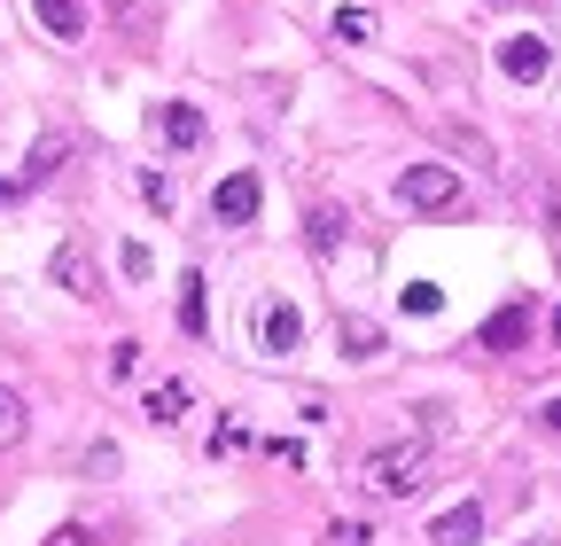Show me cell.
<instances>
[{
  "mask_svg": "<svg viewBox=\"0 0 561 546\" xmlns=\"http://www.w3.org/2000/svg\"><path fill=\"white\" fill-rule=\"evenodd\" d=\"M149 125H157V141H164V149H203V133H210L195 102H157Z\"/></svg>",
  "mask_w": 561,
  "mask_h": 546,
  "instance_id": "8992f818",
  "label": "cell"
},
{
  "mask_svg": "<svg viewBox=\"0 0 561 546\" xmlns=\"http://www.w3.org/2000/svg\"><path fill=\"white\" fill-rule=\"evenodd\" d=\"M180 414H187V383H157V390H149V422H164V430H172Z\"/></svg>",
  "mask_w": 561,
  "mask_h": 546,
  "instance_id": "4fadbf2b",
  "label": "cell"
},
{
  "mask_svg": "<svg viewBox=\"0 0 561 546\" xmlns=\"http://www.w3.org/2000/svg\"><path fill=\"white\" fill-rule=\"evenodd\" d=\"M335 39L367 47V39H375V16H367V9H335Z\"/></svg>",
  "mask_w": 561,
  "mask_h": 546,
  "instance_id": "2e32d148",
  "label": "cell"
},
{
  "mask_svg": "<svg viewBox=\"0 0 561 546\" xmlns=\"http://www.w3.org/2000/svg\"><path fill=\"white\" fill-rule=\"evenodd\" d=\"M140 195H149V212H172V180L164 172H140Z\"/></svg>",
  "mask_w": 561,
  "mask_h": 546,
  "instance_id": "d6986e66",
  "label": "cell"
},
{
  "mask_svg": "<svg viewBox=\"0 0 561 546\" xmlns=\"http://www.w3.org/2000/svg\"><path fill=\"white\" fill-rule=\"evenodd\" d=\"M47 546H94V531H87V523H62V531H55Z\"/></svg>",
  "mask_w": 561,
  "mask_h": 546,
  "instance_id": "7402d4cb",
  "label": "cell"
},
{
  "mask_svg": "<svg viewBox=\"0 0 561 546\" xmlns=\"http://www.w3.org/2000/svg\"><path fill=\"white\" fill-rule=\"evenodd\" d=\"M398 203H413V212H460V172L453 164H405Z\"/></svg>",
  "mask_w": 561,
  "mask_h": 546,
  "instance_id": "7a4b0ae2",
  "label": "cell"
},
{
  "mask_svg": "<svg viewBox=\"0 0 561 546\" xmlns=\"http://www.w3.org/2000/svg\"><path fill=\"white\" fill-rule=\"evenodd\" d=\"M9 195H16V180H0V203H9Z\"/></svg>",
  "mask_w": 561,
  "mask_h": 546,
  "instance_id": "cb8c5ba5",
  "label": "cell"
},
{
  "mask_svg": "<svg viewBox=\"0 0 561 546\" xmlns=\"http://www.w3.org/2000/svg\"><path fill=\"white\" fill-rule=\"evenodd\" d=\"M305 242H312L320 258L343 250V212H335V203H312V212H305Z\"/></svg>",
  "mask_w": 561,
  "mask_h": 546,
  "instance_id": "8fae6325",
  "label": "cell"
},
{
  "mask_svg": "<svg viewBox=\"0 0 561 546\" xmlns=\"http://www.w3.org/2000/svg\"><path fill=\"white\" fill-rule=\"evenodd\" d=\"M398 305H405L413 320H437V312H445V289H437V282H405V297H398Z\"/></svg>",
  "mask_w": 561,
  "mask_h": 546,
  "instance_id": "9a60e30c",
  "label": "cell"
},
{
  "mask_svg": "<svg viewBox=\"0 0 561 546\" xmlns=\"http://www.w3.org/2000/svg\"><path fill=\"white\" fill-rule=\"evenodd\" d=\"M32 16H39V32L62 39V47L87 39V0H32Z\"/></svg>",
  "mask_w": 561,
  "mask_h": 546,
  "instance_id": "ba28073f",
  "label": "cell"
},
{
  "mask_svg": "<svg viewBox=\"0 0 561 546\" xmlns=\"http://www.w3.org/2000/svg\"><path fill=\"white\" fill-rule=\"evenodd\" d=\"M297 344H305V312H297L289 297H265V305H257V352H265V360H289Z\"/></svg>",
  "mask_w": 561,
  "mask_h": 546,
  "instance_id": "3957f363",
  "label": "cell"
},
{
  "mask_svg": "<svg viewBox=\"0 0 561 546\" xmlns=\"http://www.w3.org/2000/svg\"><path fill=\"white\" fill-rule=\"evenodd\" d=\"M257 203H265L257 172H227L219 187H210V219H219V227H250V219H257Z\"/></svg>",
  "mask_w": 561,
  "mask_h": 546,
  "instance_id": "277c9868",
  "label": "cell"
},
{
  "mask_svg": "<svg viewBox=\"0 0 561 546\" xmlns=\"http://www.w3.org/2000/svg\"><path fill=\"white\" fill-rule=\"evenodd\" d=\"M523 335H530V305L515 297V305H500V312L483 320V335H476V344H483V352H523Z\"/></svg>",
  "mask_w": 561,
  "mask_h": 546,
  "instance_id": "9c48e42d",
  "label": "cell"
},
{
  "mask_svg": "<svg viewBox=\"0 0 561 546\" xmlns=\"http://www.w3.org/2000/svg\"><path fill=\"white\" fill-rule=\"evenodd\" d=\"M47 273H55V282H62L70 297H102V273H94V258H87L79 242H62V250L47 258Z\"/></svg>",
  "mask_w": 561,
  "mask_h": 546,
  "instance_id": "52a82bcc",
  "label": "cell"
},
{
  "mask_svg": "<svg viewBox=\"0 0 561 546\" xmlns=\"http://www.w3.org/2000/svg\"><path fill=\"white\" fill-rule=\"evenodd\" d=\"M546 430H561V398H546Z\"/></svg>",
  "mask_w": 561,
  "mask_h": 546,
  "instance_id": "603a6c76",
  "label": "cell"
},
{
  "mask_svg": "<svg viewBox=\"0 0 561 546\" xmlns=\"http://www.w3.org/2000/svg\"><path fill=\"white\" fill-rule=\"evenodd\" d=\"M553 344H561V305H553Z\"/></svg>",
  "mask_w": 561,
  "mask_h": 546,
  "instance_id": "d4e9b609",
  "label": "cell"
},
{
  "mask_svg": "<svg viewBox=\"0 0 561 546\" xmlns=\"http://www.w3.org/2000/svg\"><path fill=\"white\" fill-rule=\"evenodd\" d=\"M180 328H187V335H203V328H210V297H203V273H187V282H180Z\"/></svg>",
  "mask_w": 561,
  "mask_h": 546,
  "instance_id": "7c38bea8",
  "label": "cell"
},
{
  "mask_svg": "<svg viewBox=\"0 0 561 546\" xmlns=\"http://www.w3.org/2000/svg\"><path fill=\"white\" fill-rule=\"evenodd\" d=\"M117 265L133 273V282H149V273H157V258H149V250H140V242H125V250H117Z\"/></svg>",
  "mask_w": 561,
  "mask_h": 546,
  "instance_id": "ac0fdd59",
  "label": "cell"
},
{
  "mask_svg": "<svg viewBox=\"0 0 561 546\" xmlns=\"http://www.w3.org/2000/svg\"><path fill=\"white\" fill-rule=\"evenodd\" d=\"M133 360H140V344H117V352H110V383H125V375H133Z\"/></svg>",
  "mask_w": 561,
  "mask_h": 546,
  "instance_id": "44dd1931",
  "label": "cell"
},
{
  "mask_svg": "<svg viewBox=\"0 0 561 546\" xmlns=\"http://www.w3.org/2000/svg\"><path fill=\"white\" fill-rule=\"evenodd\" d=\"M24 430V406H16V390H0V437H16Z\"/></svg>",
  "mask_w": 561,
  "mask_h": 546,
  "instance_id": "ffe728a7",
  "label": "cell"
},
{
  "mask_svg": "<svg viewBox=\"0 0 561 546\" xmlns=\"http://www.w3.org/2000/svg\"><path fill=\"white\" fill-rule=\"evenodd\" d=\"M343 352H351V360H375V352H382V328L351 312V320H343Z\"/></svg>",
  "mask_w": 561,
  "mask_h": 546,
  "instance_id": "5bb4252c",
  "label": "cell"
},
{
  "mask_svg": "<svg viewBox=\"0 0 561 546\" xmlns=\"http://www.w3.org/2000/svg\"><path fill=\"white\" fill-rule=\"evenodd\" d=\"M430 538H437V546H476V538H483V500H460V508H445V515L430 523Z\"/></svg>",
  "mask_w": 561,
  "mask_h": 546,
  "instance_id": "30bf717a",
  "label": "cell"
},
{
  "mask_svg": "<svg viewBox=\"0 0 561 546\" xmlns=\"http://www.w3.org/2000/svg\"><path fill=\"white\" fill-rule=\"evenodd\" d=\"M500 71H507L515 87H538V79L553 71V47H546L538 32H515V39H500Z\"/></svg>",
  "mask_w": 561,
  "mask_h": 546,
  "instance_id": "5b68a950",
  "label": "cell"
},
{
  "mask_svg": "<svg viewBox=\"0 0 561 546\" xmlns=\"http://www.w3.org/2000/svg\"><path fill=\"white\" fill-rule=\"evenodd\" d=\"M55 164H62V141H39V149H32V164H24V187H32V180H47Z\"/></svg>",
  "mask_w": 561,
  "mask_h": 546,
  "instance_id": "e0dca14e",
  "label": "cell"
},
{
  "mask_svg": "<svg viewBox=\"0 0 561 546\" xmlns=\"http://www.w3.org/2000/svg\"><path fill=\"white\" fill-rule=\"evenodd\" d=\"M359 485H367L375 500H405V492H421V485H430V437H398V445L367 453Z\"/></svg>",
  "mask_w": 561,
  "mask_h": 546,
  "instance_id": "6da1fadb",
  "label": "cell"
}]
</instances>
